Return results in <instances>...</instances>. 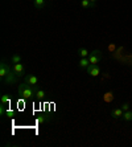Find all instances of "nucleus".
<instances>
[{
  "label": "nucleus",
  "instance_id": "f257e3e1",
  "mask_svg": "<svg viewBox=\"0 0 132 147\" xmlns=\"http://www.w3.org/2000/svg\"><path fill=\"white\" fill-rule=\"evenodd\" d=\"M37 86H32L29 85V84H27V82H23L21 85H19V89H17V92H19V96L21 97L23 99H31L33 98V97H36V92H37Z\"/></svg>",
  "mask_w": 132,
  "mask_h": 147
},
{
  "label": "nucleus",
  "instance_id": "f03ea898",
  "mask_svg": "<svg viewBox=\"0 0 132 147\" xmlns=\"http://www.w3.org/2000/svg\"><path fill=\"white\" fill-rule=\"evenodd\" d=\"M102 58H103V55H102V52L99 49L90 52V55H88V61H90V64H94V65H98L102 61Z\"/></svg>",
  "mask_w": 132,
  "mask_h": 147
},
{
  "label": "nucleus",
  "instance_id": "7ed1b4c3",
  "mask_svg": "<svg viewBox=\"0 0 132 147\" xmlns=\"http://www.w3.org/2000/svg\"><path fill=\"white\" fill-rule=\"evenodd\" d=\"M16 80H17V76L15 74L13 70L11 69L9 72H8V74L1 80V82H3L4 85H12V84H16Z\"/></svg>",
  "mask_w": 132,
  "mask_h": 147
},
{
  "label": "nucleus",
  "instance_id": "20e7f679",
  "mask_svg": "<svg viewBox=\"0 0 132 147\" xmlns=\"http://www.w3.org/2000/svg\"><path fill=\"white\" fill-rule=\"evenodd\" d=\"M86 73H87L88 76H91V77H98V76L101 74V68H99V65L90 64V65L87 66V69H86Z\"/></svg>",
  "mask_w": 132,
  "mask_h": 147
},
{
  "label": "nucleus",
  "instance_id": "39448f33",
  "mask_svg": "<svg viewBox=\"0 0 132 147\" xmlns=\"http://www.w3.org/2000/svg\"><path fill=\"white\" fill-rule=\"evenodd\" d=\"M11 69H12V66L8 65L5 60H1V64H0V78L3 80L8 74V72H9Z\"/></svg>",
  "mask_w": 132,
  "mask_h": 147
},
{
  "label": "nucleus",
  "instance_id": "423d86ee",
  "mask_svg": "<svg viewBox=\"0 0 132 147\" xmlns=\"http://www.w3.org/2000/svg\"><path fill=\"white\" fill-rule=\"evenodd\" d=\"M12 70H13V73L17 77H21V76L25 73V66H24V64H21V62H19V64H12Z\"/></svg>",
  "mask_w": 132,
  "mask_h": 147
},
{
  "label": "nucleus",
  "instance_id": "0eeeda50",
  "mask_svg": "<svg viewBox=\"0 0 132 147\" xmlns=\"http://www.w3.org/2000/svg\"><path fill=\"white\" fill-rule=\"evenodd\" d=\"M24 82H27V84H29V85H32V86H37L38 82H40V80H38L37 76H34V74H28V76H25V78H24Z\"/></svg>",
  "mask_w": 132,
  "mask_h": 147
},
{
  "label": "nucleus",
  "instance_id": "6e6552de",
  "mask_svg": "<svg viewBox=\"0 0 132 147\" xmlns=\"http://www.w3.org/2000/svg\"><path fill=\"white\" fill-rule=\"evenodd\" d=\"M123 114H124V111L122 110V107H115V109L111 110V115L115 118V119H120V118H123Z\"/></svg>",
  "mask_w": 132,
  "mask_h": 147
},
{
  "label": "nucleus",
  "instance_id": "1a4fd4ad",
  "mask_svg": "<svg viewBox=\"0 0 132 147\" xmlns=\"http://www.w3.org/2000/svg\"><path fill=\"white\" fill-rule=\"evenodd\" d=\"M49 121H52V117L48 115V114H40L36 118V122L37 123H45V122H49Z\"/></svg>",
  "mask_w": 132,
  "mask_h": 147
},
{
  "label": "nucleus",
  "instance_id": "9d476101",
  "mask_svg": "<svg viewBox=\"0 0 132 147\" xmlns=\"http://www.w3.org/2000/svg\"><path fill=\"white\" fill-rule=\"evenodd\" d=\"M90 65V61H88V57H82L79 58V62H78V66L81 69H87V66Z\"/></svg>",
  "mask_w": 132,
  "mask_h": 147
},
{
  "label": "nucleus",
  "instance_id": "9b49d317",
  "mask_svg": "<svg viewBox=\"0 0 132 147\" xmlns=\"http://www.w3.org/2000/svg\"><path fill=\"white\" fill-rule=\"evenodd\" d=\"M81 5L82 8H86V9H92L95 7V4H92L90 0H81Z\"/></svg>",
  "mask_w": 132,
  "mask_h": 147
},
{
  "label": "nucleus",
  "instance_id": "f8f14e48",
  "mask_svg": "<svg viewBox=\"0 0 132 147\" xmlns=\"http://www.w3.org/2000/svg\"><path fill=\"white\" fill-rule=\"evenodd\" d=\"M33 4L37 9H42V8H45V5H46V0H34Z\"/></svg>",
  "mask_w": 132,
  "mask_h": 147
},
{
  "label": "nucleus",
  "instance_id": "ddd939ff",
  "mask_svg": "<svg viewBox=\"0 0 132 147\" xmlns=\"http://www.w3.org/2000/svg\"><path fill=\"white\" fill-rule=\"evenodd\" d=\"M77 55L79 56V58H82V57H88L90 52H88L86 48H79V49L77 51Z\"/></svg>",
  "mask_w": 132,
  "mask_h": 147
},
{
  "label": "nucleus",
  "instance_id": "4468645a",
  "mask_svg": "<svg viewBox=\"0 0 132 147\" xmlns=\"http://www.w3.org/2000/svg\"><path fill=\"white\" fill-rule=\"evenodd\" d=\"M45 97H46V92L42 89H37V92H36V99H44Z\"/></svg>",
  "mask_w": 132,
  "mask_h": 147
},
{
  "label": "nucleus",
  "instance_id": "2eb2a0df",
  "mask_svg": "<svg viewBox=\"0 0 132 147\" xmlns=\"http://www.w3.org/2000/svg\"><path fill=\"white\" fill-rule=\"evenodd\" d=\"M122 119H124V122H131V121H132V111H131V110H128V111H124Z\"/></svg>",
  "mask_w": 132,
  "mask_h": 147
},
{
  "label": "nucleus",
  "instance_id": "dca6fc26",
  "mask_svg": "<svg viewBox=\"0 0 132 147\" xmlns=\"http://www.w3.org/2000/svg\"><path fill=\"white\" fill-rule=\"evenodd\" d=\"M11 102V96L9 94H3L1 96V99H0V103L1 105H7V103Z\"/></svg>",
  "mask_w": 132,
  "mask_h": 147
},
{
  "label": "nucleus",
  "instance_id": "f3484780",
  "mask_svg": "<svg viewBox=\"0 0 132 147\" xmlns=\"http://www.w3.org/2000/svg\"><path fill=\"white\" fill-rule=\"evenodd\" d=\"M11 61H12V64H19V62H21V56L20 55H12Z\"/></svg>",
  "mask_w": 132,
  "mask_h": 147
},
{
  "label": "nucleus",
  "instance_id": "a211bd4d",
  "mask_svg": "<svg viewBox=\"0 0 132 147\" xmlns=\"http://www.w3.org/2000/svg\"><path fill=\"white\" fill-rule=\"evenodd\" d=\"M5 115L9 117V118H12V117H15V111H13V110H9V109H8L7 111H5Z\"/></svg>",
  "mask_w": 132,
  "mask_h": 147
},
{
  "label": "nucleus",
  "instance_id": "6ab92c4d",
  "mask_svg": "<svg viewBox=\"0 0 132 147\" xmlns=\"http://www.w3.org/2000/svg\"><path fill=\"white\" fill-rule=\"evenodd\" d=\"M120 107H122L123 111H128V110H129V103H123Z\"/></svg>",
  "mask_w": 132,
  "mask_h": 147
},
{
  "label": "nucleus",
  "instance_id": "aec40b11",
  "mask_svg": "<svg viewBox=\"0 0 132 147\" xmlns=\"http://www.w3.org/2000/svg\"><path fill=\"white\" fill-rule=\"evenodd\" d=\"M4 106H5V105H1V106H0V115H4V113H5V109H4Z\"/></svg>",
  "mask_w": 132,
  "mask_h": 147
},
{
  "label": "nucleus",
  "instance_id": "412c9836",
  "mask_svg": "<svg viewBox=\"0 0 132 147\" xmlns=\"http://www.w3.org/2000/svg\"><path fill=\"white\" fill-rule=\"evenodd\" d=\"M90 1H91L92 4H95V3H96V1H98V0H90Z\"/></svg>",
  "mask_w": 132,
  "mask_h": 147
},
{
  "label": "nucleus",
  "instance_id": "4be33fe9",
  "mask_svg": "<svg viewBox=\"0 0 132 147\" xmlns=\"http://www.w3.org/2000/svg\"><path fill=\"white\" fill-rule=\"evenodd\" d=\"M46 1H50V0H46Z\"/></svg>",
  "mask_w": 132,
  "mask_h": 147
},
{
  "label": "nucleus",
  "instance_id": "5701e85b",
  "mask_svg": "<svg viewBox=\"0 0 132 147\" xmlns=\"http://www.w3.org/2000/svg\"><path fill=\"white\" fill-rule=\"evenodd\" d=\"M32 1H34V0H32Z\"/></svg>",
  "mask_w": 132,
  "mask_h": 147
}]
</instances>
